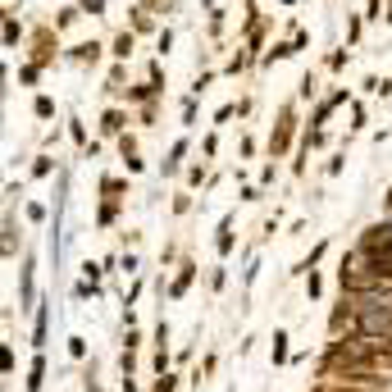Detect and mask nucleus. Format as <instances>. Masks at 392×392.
<instances>
[{
  "instance_id": "f257e3e1",
  "label": "nucleus",
  "mask_w": 392,
  "mask_h": 392,
  "mask_svg": "<svg viewBox=\"0 0 392 392\" xmlns=\"http://www.w3.org/2000/svg\"><path fill=\"white\" fill-rule=\"evenodd\" d=\"M301 142V119H296V100H283L278 105V119H274L269 128V142H265V151H269V160H287V151Z\"/></svg>"
},
{
  "instance_id": "f03ea898",
  "label": "nucleus",
  "mask_w": 392,
  "mask_h": 392,
  "mask_svg": "<svg viewBox=\"0 0 392 392\" xmlns=\"http://www.w3.org/2000/svg\"><path fill=\"white\" fill-rule=\"evenodd\" d=\"M60 55H64L60 51V28H55V23H37L33 33H28V64L51 69Z\"/></svg>"
},
{
  "instance_id": "7ed1b4c3",
  "label": "nucleus",
  "mask_w": 392,
  "mask_h": 392,
  "mask_svg": "<svg viewBox=\"0 0 392 392\" xmlns=\"http://www.w3.org/2000/svg\"><path fill=\"white\" fill-rule=\"evenodd\" d=\"M347 333H360V301L342 292L338 305L328 310V338H347Z\"/></svg>"
},
{
  "instance_id": "20e7f679",
  "label": "nucleus",
  "mask_w": 392,
  "mask_h": 392,
  "mask_svg": "<svg viewBox=\"0 0 392 392\" xmlns=\"http://www.w3.org/2000/svg\"><path fill=\"white\" fill-rule=\"evenodd\" d=\"M132 51H137V33H132V28H123V33L109 37V60H114V64H128Z\"/></svg>"
},
{
  "instance_id": "39448f33",
  "label": "nucleus",
  "mask_w": 392,
  "mask_h": 392,
  "mask_svg": "<svg viewBox=\"0 0 392 392\" xmlns=\"http://www.w3.org/2000/svg\"><path fill=\"white\" fill-rule=\"evenodd\" d=\"M128 123L132 119H128V109H123V105H109L105 114H100V132H105V137H114V142L128 132Z\"/></svg>"
},
{
  "instance_id": "423d86ee",
  "label": "nucleus",
  "mask_w": 392,
  "mask_h": 392,
  "mask_svg": "<svg viewBox=\"0 0 392 392\" xmlns=\"http://www.w3.org/2000/svg\"><path fill=\"white\" fill-rule=\"evenodd\" d=\"M109 46L105 42H78L73 51H69V60H73V64H82V69H96L100 64V55H105Z\"/></svg>"
},
{
  "instance_id": "0eeeda50",
  "label": "nucleus",
  "mask_w": 392,
  "mask_h": 392,
  "mask_svg": "<svg viewBox=\"0 0 392 392\" xmlns=\"http://www.w3.org/2000/svg\"><path fill=\"white\" fill-rule=\"evenodd\" d=\"M192 283H196V260H183V265H178V274H174V283H169V301H183Z\"/></svg>"
},
{
  "instance_id": "6e6552de",
  "label": "nucleus",
  "mask_w": 392,
  "mask_h": 392,
  "mask_svg": "<svg viewBox=\"0 0 392 392\" xmlns=\"http://www.w3.org/2000/svg\"><path fill=\"white\" fill-rule=\"evenodd\" d=\"M128 28H132L137 37H151V33H160V23H155V14L146 10V5H132V10H128Z\"/></svg>"
},
{
  "instance_id": "1a4fd4ad",
  "label": "nucleus",
  "mask_w": 392,
  "mask_h": 392,
  "mask_svg": "<svg viewBox=\"0 0 392 392\" xmlns=\"http://www.w3.org/2000/svg\"><path fill=\"white\" fill-rule=\"evenodd\" d=\"M338 105H347V87H342V91H333L328 100H319V109L310 114V128H324V123H328V114H333Z\"/></svg>"
},
{
  "instance_id": "9d476101",
  "label": "nucleus",
  "mask_w": 392,
  "mask_h": 392,
  "mask_svg": "<svg viewBox=\"0 0 392 392\" xmlns=\"http://www.w3.org/2000/svg\"><path fill=\"white\" fill-rule=\"evenodd\" d=\"M305 392H374V388H360V383H351V379H315Z\"/></svg>"
},
{
  "instance_id": "9b49d317",
  "label": "nucleus",
  "mask_w": 392,
  "mask_h": 392,
  "mask_svg": "<svg viewBox=\"0 0 392 392\" xmlns=\"http://www.w3.org/2000/svg\"><path fill=\"white\" fill-rule=\"evenodd\" d=\"M123 96H128V105H151V100L160 96V87H155V82H132Z\"/></svg>"
},
{
  "instance_id": "f8f14e48",
  "label": "nucleus",
  "mask_w": 392,
  "mask_h": 392,
  "mask_svg": "<svg viewBox=\"0 0 392 392\" xmlns=\"http://www.w3.org/2000/svg\"><path fill=\"white\" fill-rule=\"evenodd\" d=\"M324 256H328V238H319L315 247H310V251H305V256H301V260H296V274H310V269H315L319 260H324Z\"/></svg>"
},
{
  "instance_id": "ddd939ff",
  "label": "nucleus",
  "mask_w": 392,
  "mask_h": 392,
  "mask_svg": "<svg viewBox=\"0 0 392 392\" xmlns=\"http://www.w3.org/2000/svg\"><path fill=\"white\" fill-rule=\"evenodd\" d=\"M123 82H128V64H109V73H105V91L109 96H123Z\"/></svg>"
},
{
  "instance_id": "4468645a",
  "label": "nucleus",
  "mask_w": 392,
  "mask_h": 392,
  "mask_svg": "<svg viewBox=\"0 0 392 392\" xmlns=\"http://www.w3.org/2000/svg\"><path fill=\"white\" fill-rule=\"evenodd\" d=\"M132 187H128V178H114V174H105L100 178V196H109V201H123Z\"/></svg>"
},
{
  "instance_id": "2eb2a0df",
  "label": "nucleus",
  "mask_w": 392,
  "mask_h": 392,
  "mask_svg": "<svg viewBox=\"0 0 392 392\" xmlns=\"http://www.w3.org/2000/svg\"><path fill=\"white\" fill-rule=\"evenodd\" d=\"M215 251H219V256H229V251H233V215H224V219H219V238H215Z\"/></svg>"
},
{
  "instance_id": "dca6fc26",
  "label": "nucleus",
  "mask_w": 392,
  "mask_h": 392,
  "mask_svg": "<svg viewBox=\"0 0 392 392\" xmlns=\"http://www.w3.org/2000/svg\"><path fill=\"white\" fill-rule=\"evenodd\" d=\"M251 60H256V51H233V55H229V64H224V73L238 78L242 69H251Z\"/></svg>"
},
{
  "instance_id": "f3484780",
  "label": "nucleus",
  "mask_w": 392,
  "mask_h": 392,
  "mask_svg": "<svg viewBox=\"0 0 392 392\" xmlns=\"http://www.w3.org/2000/svg\"><path fill=\"white\" fill-rule=\"evenodd\" d=\"M42 383H46V356L37 351V356H33V370H28V392H42Z\"/></svg>"
},
{
  "instance_id": "a211bd4d",
  "label": "nucleus",
  "mask_w": 392,
  "mask_h": 392,
  "mask_svg": "<svg viewBox=\"0 0 392 392\" xmlns=\"http://www.w3.org/2000/svg\"><path fill=\"white\" fill-rule=\"evenodd\" d=\"M14 251H19V224H14V215L5 210V260H14Z\"/></svg>"
},
{
  "instance_id": "6ab92c4d",
  "label": "nucleus",
  "mask_w": 392,
  "mask_h": 392,
  "mask_svg": "<svg viewBox=\"0 0 392 392\" xmlns=\"http://www.w3.org/2000/svg\"><path fill=\"white\" fill-rule=\"evenodd\" d=\"M19 37H23L19 14H10V10H5V51H14V46H19Z\"/></svg>"
},
{
  "instance_id": "aec40b11",
  "label": "nucleus",
  "mask_w": 392,
  "mask_h": 392,
  "mask_svg": "<svg viewBox=\"0 0 392 392\" xmlns=\"http://www.w3.org/2000/svg\"><path fill=\"white\" fill-rule=\"evenodd\" d=\"M114 219H119V201H109V196H105V201H100V210H96V224H100V229H109Z\"/></svg>"
},
{
  "instance_id": "412c9836",
  "label": "nucleus",
  "mask_w": 392,
  "mask_h": 392,
  "mask_svg": "<svg viewBox=\"0 0 392 392\" xmlns=\"http://www.w3.org/2000/svg\"><path fill=\"white\" fill-rule=\"evenodd\" d=\"M78 19H82V10H78V5H69V10H60V14H55L51 23H55V28H60V33H64V28H73Z\"/></svg>"
},
{
  "instance_id": "4be33fe9",
  "label": "nucleus",
  "mask_w": 392,
  "mask_h": 392,
  "mask_svg": "<svg viewBox=\"0 0 392 392\" xmlns=\"http://www.w3.org/2000/svg\"><path fill=\"white\" fill-rule=\"evenodd\" d=\"M183 155H187V137H183V142H174V151H169V160H164V174H178Z\"/></svg>"
},
{
  "instance_id": "5701e85b",
  "label": "nucleus",
  "mask_w": 392,
  "mask_h": 392,
  "mask_svg": "<svg viewBox=\"0 0 392 392\" xmlns=\"http://www.w3.org/2000/svg\"><path fill=\"white\" fill-rule=\"evenodd\" d=\"M33 114H37L42 123H51V119H55V100H51V96H37V100H33Z\"/></svg>"
},
{
  "instance_id": "b1692460",
  "label": "nucleus",
  "mask_w": 392,
  "mask_h": 392,
  "mask_svg": "<svg viewBox=\"0 0 392 392\" xmlns=\"http://www.w3.org/2000/svg\"><path fill=\"white\" fill-rule=\"evenodd\" d=\"M151 392H178V374L169 370V374H155L151 379Z\"/></svg>"
},
{
  "instance_id": "393cba45",
  "label": "nucleus",
  "mask_w": 392,
  "mask_h": 392,
  "mask_svg": "<svg viewBox=\"0 0 392 392\" xmlns=\"http://www.w3.org/2000/svg\"><path fill=\"white\" fill-rule=\"evenodd\" d=\"M69 137H73V146H78V151H87V128H82V119H69Z\"/></svg>"
},
{
  "instance_id": "a878e982",
  "label": "nucleus",
  "mask_w": 392,
  "mask_h": 392,
  "mask_svg": "<svg viewBox=\"0 0 392 392\" xmlns=\"http://www.w3.org/2000/svg\"><path fill=\"white\" fill-rule=\"evenodd\" d=\"M360 33H365V14H351V19H347V46H356Z\"/></svg>"
},
{
  "instance_id": "bb28decb",
  "label": "nucleus",
  "mask_w": 392,
  "mask_h": 392,
  "mask_svg": "<svg viewBox=\"0 0 392 392\" xmlns=\"http://www.w3.org/2000/svg\"><path fill=\"white\" fill-rule=\"evenodd\" d=\"M287 360V328H278L274 333V365H283Z\"/></svg>"
},
{
  "instance_id": "cd10ccee",
  "label": "nucleus",
  "mask_w": 392,
  "mask_h": 392,
  "mask_svg": "<svg viewBox=\"0 0 392 392\" xmlns=\"http://www.w3.org/2000/svg\"><path fill=\"white\" fill-rule=\"evenodd\" d=\"M206 174H210V164H206V160H196L192 169H187V187H201V183H206Z\"/></svg>"
},
{
  "instance_id": "c85d7f7f",
  "label": "nucleus",
  "mask_w": 392,
  "mask_h": 392,
  "mask_svg": "<svg viewBox=\"0 0 392 392\" xmlns=\"http://www.w3.org/2000/svg\"><path fill=\"white\" fill-rule=\"evenodd\" d=\"M347 55H351V51H347V46H338V51H328V60H324V69H333V73H338V69H342V64H347Z\"/></svg>"
},
{
  "instance_id": "c756f323",
  "label": "nucleus",
  "mask_w": 392,
  "mask_h": 392,
  "mask_svg": "<svg viewBox=\"0 0 392 392\" xmlns=\"http://www.w3.org/2000/svg\"><path fill=\"white\" fill-rule=\"evenodd\" d=\"M151 370H155V374H169V347H155V356H151Z\"/></svg>"
},
{
  "instance_id": "7c9ffc66",
  "label": "nucleus",
  "mask_w": 392,
  "mask_h": 392,
  "mask_svg": "<svg viewBox=\"0 0 392 392\" xmlns=\"http://www.w3.org/2000/svg\"><path fill=\"white\" fill-rule=\"evenodd\" d=\"M319 292H324V278H319V274L310 269V274H305V296H310V301H315Z\"/></svg>"
},
{
  "instance_id": "2f4dec72",
  "label": "nucleus",
  "mask_w": 392,
  "mask_h": 392,
  "mask_svg": "<svg viewBox=\"0 0 392 392\" xmlns=\"http://www.w3.org/2000/svg\"><path fill=\"white\" fill-rule=\"evenodd\" d=\"M169 46H174V33L160 28V33H155V55H169Z\"/></svg>"
},
{
  "instance_id": "473e14b6",
  "label": "nucleus",
  "mask_w": 392,
  "mask_h": 392,
  "mask_svg": "<svg viewBox=\"0 0 392 392\" xmlns=\"http://www.w3.org/2000/svg\"><path fill=\"white\" fill-rule=\"evenodd\" d=\"M51 169H55V164H51V155H37V164H33V178H51Z\"/></svg>"
},
{
  "instance_id": "72a5a7b5",
  "label": "nucleus",
  "mask_w": 392,
  "mask_h": 392,
  "mask_svg": "<svg viewBox=\"0 0 392 392\" xmlns=\"http://www.w3.org/2000/svg\"><path fill=\"white\" fill-rule=\"evenodd\" d=\"M146 82H155V87L164 91V69H160V60H151V69H146Z\"/></svg>"
},
{
  "instance_id": "f704fd0d",
  "label": "nucleus",
  "mask_w": 392,
  "mask_h": 392,
  "mask_svg": "<svg viewBox=\"0 0 392 392\" xmlns=\"http://www.w3.org/2000/svg\"><path fill=\"white\" fill-rule=\"evenodd\" d=\"M224 283H229V274H224V265H219V269L210 274V292H224Z\"/></svg>"
},
{
  "instance_id": "c9c22d12",
  "label": "nucleus",
  "mask_w": 392,
  "mask_h": 392,
  "mask_svg": "<svg viewBox=\"0 0 392 392\" xmlns=\"http://www.w3.org/2000/svg\"><path fill=\"white\" fill-rule=\"evenodd\" d=\"M78 10H82V14H91V19H96V14L105 10V0H78Z\"/></svg>"
},
{
  "instance_id": "e433bc0d",
  "label": "nucleus",
  "mask_w": 392,
  "mask_h": 392,
  "mask_svg": "<svg viewBox=\"0 0 392 392\" xmlns=\"http://www.w3.org/2000/svg\"><path fill=\"white\" fill-rule=\"evenodd\" d=\"M183 123H187V128L196 123V96H187V100H183Z\"/></svg>"
},
{
  "instance_id": "4c0bfd02",
  "label": "nucleus",
  "mask_w": 392,
  "mask_h": 392,
  "mask_svg": "<svg viewBox=\"0 0 392 392\" xmlns=\"http://www.w3.org/2000/svg\"><path fill=\"white\" fill-rule=\"evenodd\" d=\"M315 91H319V87H315V73H305L301 87H296V96H315Z\"/></svg>"
},
{
  "instance_id": "58836bf2",
  "label": "nucleus",
  "mask_w": 392,
  "mask_h": 392,
  "mask_svg": "<svg viewBox=\"0 0 392 392\" xmlns=\"http://www.w3.org/2000/svg\"><path fill=\"white\" fill-rule=\"evenodd\" d=\"M142 347V333H137V328H128V333H123V351H137Z\"/></svg>"
},
{
  "instance_id": "ea45409f",
  "label": "nucleus",
  "mask_w": 392,
  "mask_h": 392,
  "mask_svg": "<svg viewBox=\"0 0 392 392\" xmlns=\"http://www.w3.org/2000/svg\"><path fill=\"white\" fill-rule=\"evenodd\" d=\"M19 78H23V82H28V87H33L37 78H42V69H37V64H23V69H19Z\"/></svg>"
},
{
  "instance_id": "a19ab883",
  "label": "nucleus",
  "mask_w": 392,
  "mask_h": 392,
  "mask_svg": "<svg viewBox=\"0 0 392 392\" xmlns=\"http://www.w3.org/2000/svg\"><path fill=\"white\" fill-rule=\"evenodd\" d=\"M69 356L82 360V356H87V342H82V338H69Z\"/></svg>"
},
{
  "instance_id": "79ce46f5",
  "label": "nucleus",
  "mask_w": 392,
  "mask_h": 392,
  "mask_svg": "<svg viewBox=\"0 0 392 392\" xmlns=\"http://www.w3.org/2000/svg\"><path fill=\"white\" fill-rule=\"evenodd\" d=\"M365 19H388V14H383V0H370V5H365Z\"/></svg>"
},
{
  "instance_id": "37998d69",
  "label": "nucleus",
  "mask_w": 392,
  "mask_h": 392,
  "mask_svg": "<svg viewBox=\"0 0 392 392\" xmlns=\"http://www.w3.org/2000/svg\"><path fill=\"white\" fill-rule=\"evenodd\" d=\"M187 206H192V192H178L174 196V215H187Z\"/></svg>"
},
{
  "instance_id": "c03bdc74",
  "label": "nucleus",
  "mask_w": 392,
  "mask_h": 392,
  "mask_svg": "<svg viewBox=\"0 0 392 392\" xmlns=\"http://www.w3.org/2000/svg\"><path fill=\"white\" fill-rule=\"evenodd\" d=\"M119 269L123 274H137V256H132V251H123V256H119Z\"/></svg>"
},
{
  "instance_id": "a18cd8bd",
  "label": "nucleus",
  "mask_w": 392,
  "mask_h": 392,
  "mask_svg": "<svg viewBox=\"0 0 392 392\" xmlns=\"http://www.w3.org/2000/svg\"><path fill=\"white\" fill-rule=\"evenodd\" d=\"M33 338H37V347L46 342V310H37V328H33Z\"/></svg>"
},
{
  "instance_id": "49530a36",
  "label": "nucleus",
  "mask_w": 392,
  "mask_h": 392,
  "mask_svg": "<svg viewBox=\"0 0 392 392\" xmlns=\"http://www.w3.org/2000/svg\"><path fill=\"white\" fill-rule=\"evenodd\" d=\"M351 128H356V132L365 128V105H351Z\"/></svg>"
},
{
  "instance_id": "de8ad7c7",
  "label": "nucleus",
  "mask_w": 392,
  "mask_h": 392,
  "mask_svg": "<svg viewBox=\"0 0 392 392\" xmlns=\"http://www.w3.org/2000/svg\"><path fill=\"white\" fill-rule=\"evenodd\" d=\"M215 151H219V137L210 132V137H206V146H201V155H206V160H215Z\"/></svg>"
},
{
  "instance_id": "09e8293b",
  "label": "nucleus",
  "mask_w": 392,
  "mask_h": 392,
  "mask_svg": "<svg viewBox=\"0 0 392 392\" xmlns=\"http://www.w3.org/2000/svg\"><path fill=\"white\" fill-rule=\"evenodd\" d=\"M0 365H5V374H14V351H10V342H5V351H0Z\"/></svg>"
},
{
  "instance_id": "8fccbe9b",
  "label": "nucleus",
  "mask_w": 392,
  "mask_h": 392,
  "mask_svg": "<svg viewBox=\"0 0 392 392\" xmlns=\"http://www.w3.org/2000/svg\"><path fill=\"white\" fill-rule=\"evenodd\" d=\"M383 210H388V219H392V187L383 192Z\"/></svg>"
},
{
  "instance_id": "3c124183",
  "label": "nucleus",
  "mask_w": 392,
  "mask_h": 392,
  "mask_svg": "<svg viewBox=\"0 0 392 392\" xmlns=\"http://www.w3.org/2000/svg\"><path fill=\"white\" fill-rule=\"evenodd\" d=\"M388 23H392V0H388Z\"/></svg>"
}]
</instances>
